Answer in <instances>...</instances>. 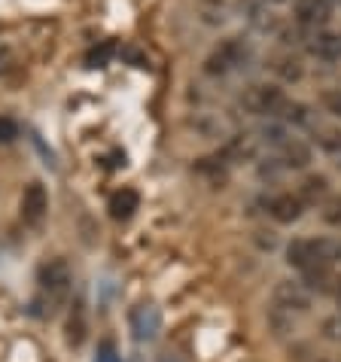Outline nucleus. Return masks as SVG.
Wrapping results in <instances>:
<instances>
[{"mask_svg":"<svg viewBox=\"0 0 341 362\" xmlns=\"http://www.w3.org/2000/svg\"><path fill=\"white\" fill-rule=\"evenodd\" d=\"M256 153H259V137H253V134H235L223 144L226 162H253Z\"/></svg>","mask_w":341,"mask_h":362,"instance_id":"obj_10","label":"nucleus"},{"mask_svg":"<svg viewBox=\"0 0 341 362\" xmlns=\"http://www.w3.org/2000/svg\"><path fill=\"white\" fill-rule=\"evenodd\" d=\"M265 4H268V6H272V4H289V0H265Z\"/></svg>","mask_w":341,"mask_h":362,"instance_id":"obj_29","label":"nucleus"},{"mask_svg":"<svg viewBox=\"0 0 341 362\" xmlns=\"http://www.w3.org/2000/svg\"><path fill=\"white\" fill-rule=\"evenodd\" d=\"M158 362H183V359H177V356H170V354H168V356H162Z\"/></svg>","mask_w":341,"mask_h":362,"instance_id":"obj_28","label":"nucleus"},{"mask_svg":"<svg viewBox=\"0 0 341 362\" xmlns=\"http://www.w3.org/2000/svg\"><path fill=\"white\" fill-rule=\"evenodd\" d=\"M338 301H341V280H338Z\"/></svg>","mask_w":341,"mask_h":362,"instance_id":"obj_30","label":"nucleus"},{"mask_svg":"<svg viewBox=\"0 0 341 362\" xmlns=\"http://www.w3.org/2000/svg\"><path fill=\"white\" fill-rule=\"evenodd\" d=\"M128 329H132L134 341L140 344H149V341L158 338V332H162V310L156 305H137L132 308V314H128Z\"/></svg>","mask_w":341,"mask_h":362,"instance_id":"obj_5","label":"nucleus"},{"mask_svg":"<svg viewBox=\"0 0 341 362\" xmlns=\"http://www.w3.org/2000/svg\"><path fill=\"white\" fill-rule=\"evenodd\" d=\"M46 214H49L46 189H43V183H31L25 189V195H22V216H25V223L31 228H40L46 223Z\"/></svg>","mask_w":341,"mask_h":362,"instance_id":"obj_7","label":"nucleus"},{"mask_svg":"<svg viewBox=\"0 0 341 362\" xmlns=\"http://www.w3.org/2000/svg\"><path fill=\"white\" fill-rule=\"evenodd\" d=\"M262 140H265V144L280 146V144H284V140H289V137H287V132H284L280 125H268V128H262Z\"/></svg>","mask_w":341,"mask_h":362,"instance_id":"obj_25","label":"nucleus"},{"mask_svg":"<svg viewBox=\"0 0 341 362\" xmlns=\"http://www.w3.org/2000/svg\"><path fill=\"white\" fill-rule=\"evenodd\" d=\"M338 259H341V244H338Z\"/></svg>","mask_w":341,"mask_h":362,"instance_id":"obj_31","label":"nucleus"},{"mask_svg":"<svg viewBox=\"0 0 341 362\" xmlns=\"http://www.w3.org/2000/svg\"><path fill=\"white\" fill-rule=\"evenodd\" d=\"M284 92L272 83L262 86H250L244 95H241V107L247 110L250 116H277V110L284 107Z\"/></svg>","mask_w":341,"mask_h":362,"instance_id":"obj_3","label":"nucleus"},{"mask_svg":"<svg viewBox=\"0 0 341 362\" xmlns=\"http://www.w3.org/2000/svg\"><path fill=\"white\" fill-rule=\"evenodd\" d=\"M67 341L74 347H79L86 341V317H83V310H79V305H76V310L67 320Z\"/></svg>","mask_w":341,"mask_h":362,"instance_id":"obj_18","label":"nucleus"},{"mask_svg":"<svg viewBox=\"0 0 341 362\" xmlns=\"http://www.w3.org/2000/svg\"><path fill=\"white\" fill-rule=\"evenodd\" d=\"M274 305L289 314H308L311 310V289L296 280H280L274 286Z\"/></svg>","mask_w":341,"mask_h":362,"instance_id":"obj_6","label":"nucleus"},{"mask_svg":"<svg viewBox=\"0 0 341 362\" xmlns=\"http://www.w3.org/2000/svg\"><path fill=\"white\" fill-rule=\"evenodd\" d=\"M137 207H140V195L134 189H119V192L110 195V216L113 219H132Z\"/></svg>","mask_w":341,"mask_h":362,"instance_id":"obj_15","label":"nucleus"},{"mask_svg":"<svg viewBox=\"0 0 341 362\" xmlns=\"http://www.w3.org/2000/svg\"><path fill=\"white\" fill-rule=\"evenodd\" d=\"M311 55L320 58V62H326V64H335L341 62V34H329V31H320L311 37Z\"/></svg>","mask_w":341,"mask_h":362,"instance_id":"obj_11","label":"nucleus"},{"mask_svg":"<svg viewBox=\"0 0 341 362\" xmlns=\"http://www.w3.org/2000/svg\"><path fill=\"white\" fill-rule=\"evenodd\" d=\"M302 210H305V204H302V198L299 195H277V198L268 201V214H272L277 223H284V226L302 219Z\"/></svg>","mask_w":341,"mask_h":362,"instance_id":"obj_12","label":"nucleus"},{"mask_svg":"<svg viewBox=\"0 0 341 362\" xmlns=\"http://www.w3.org/2000/svg\"><path fill=\"white\" fill-rule=\"evenodd\" d=\"M238 6H241L244 18L256 28V31H262V34H274V31H280L277 16L272 13V9H268L265 0H238Z\"/></svg>","mask_w":341,"mask_h":362,"instance_id":"obj_9","label":"nucleus"},{"mask_svg":"<svg viewBox=\"0 0 341 362\" xmlns=\"http://www.w3.org/2000/svg\"><path fill=\"white\" fill-rule=\"evenodd\" d=\"M110 55H113V43H104L101 49H92V52H88L86 64H88V67H104V64L110 62Z\"/></svg>","mask_w":341,"mask_h":362,"instance_id":"obj_22","label":"nucleus"},{"mask_svg":"<svg viewBox=\"0 0 341 362\" xmlns=\"http://www.w3.org/2000/svg\"><path fill=\"white\" fill-rule=\"evenodd\" d=\"M335 259H338V244L326 238H299L287 247V262L299 271L314 265H333Z\"/></svg>","mask_w":341,"mask_h":362,"instance_id":"obj_2","label":"nucleus"},{"mask_svg":"<svg viewBox=\"0 0 341 362\" xmlns=\"http://www.w3.org/2000/svg\"><path fill=\"white\" fill-rule=\"evenodd\" d=\"M323 223H329V226H341V195L329 198L326 204H323Z\"/></svg>","mask_w":341,"mask_h":362,"instance_id":"obj_21","label":"nucleus"},{"mask_svg":"<svg viewBox=\"0 0 341 362\" xmlns=\"http://www.w3.org/2000/svg\"><path fill=\"white\" fill-rule=\"evenodd\" d=\"M277 116L284 119V122H293V125H308L311 122V110L305 104H299V100H284V107L277 110Z\"/></svg>","mask_w":341,"mask_h":362,"instance_id":"obj_16","label":"nucleus"},{"mask_svg":"<svg viewBox=\"0 0 341 362\" xmlns=\"http://www.w3.org/2000/svg\"><path fill=\"white\" fill-rule=\"evenodd\" d=\"M95 362H122V359L116 356V350H113V347L104 344L101 350H98V359H95Z\"/></svg>","mask_w":341,"mask_h":362,"instance_id":"obj_26","label":"nucleus"},{"mask_svg":"<svg viewBox=\"0 0 341 362\" xmlns=\"http://www.w3.org/2000/svg\"><path fill=\"white\" fill-rule=\"evenodd\" d=\"M284 168H296L302 170L311 165V146L302 144V140H284L280 144V158H277Z\"/></svg>","mask_w":341,"mask_h":362,"instance_id":"obj_14","label":"nucleus"},{"mask_svg":"<svg viewBox=\"0 0 341 362\" xmlns=\"http://www.w3.org/2000/svg\"><path fill=\"white\" fill-rule=\"evenodd\" d=\"M323 107H326V113L341 119V88H329V92H323Z\"/></svg>","mask_w":341,"mask_h":362,"instance_id":"obj_23","label":"nucleus"},{"mask_svg":"<svg viewBox=\"0 0 341 362\" xmlns=\"http://www.w3.org/2000/svg\"><path fill=\"white\" fill-rule=\"evenodd\" d=\"M326 332H329V338H341V320H329Z\"/></svg>","mask_w":341,"mask_h":362,"instance_id":"obj_27","label":"nucleus"},{"mask_svg":"<svg viewBox=\"0 0 341 362\" xmlns=\"http://www.w3.org/2000/svg\"><path fill=\"white\" fill-rule=\"evenodd\" d=\"M70 286H74V271L64 259H52L40 268V298L37 305L43 308V314L52 317L58 308L67 301L70 296Z\"/></svg>","mask_w":341,"mask_h":362,"instance_id":"obj_1","label":"nucleus"},{"mask_svg":"<svg viewBox=\"0 0 341 362\" xmlns=\"http://www.w3.org/2000/svg\"><path fill=\"white\" fill-rule=\"evenodd\" d=\"M18 137V125L9 116H0V144H13Z\"/></svg>","mask_w":341,"mask_h":362,"instance_id":"obj_24","label":"nucleus"},{"mask_svg":"<svg viewBox=\"0 0 341 362\" xmlns=\"http://www.w3.org/2000/svg\"><path fill=\"white\" fill-rule=\"evenodd\" d=\"M326 177H308L302 183V192H299V198H302V204H317L320 198L326 195Z\"/></svg>","mask_w":341,"mask_h":362,"instance_id":"obj_17","label":"nucleus"},{"mask_svg":"<svg viewBox=\"0 0 341 362\" xmlns=\"http://www.w3.org/2000/svg\"><path fill=\"white\" fill-rule=\"evenodd\" d=\"M247 55H250V49H247L244 40H241V37H232V40H226V43L207 58V62H204V70H207L210 76H223V74H229V70H235V67L244 64V62H247Z\"/></svg>","mask_w":341,"mask_h":362,"instance_id":"obj_4","label":"nucleus"},{"mask_svg":"<svg viewBox=\"0 0 341 362\" xmlns=\"http://www.w3.org/2000/svg\"><path fill=\"white\" fill-rule=\"evenodd\" d=\"M293 16L302 28H323L333 18V0H293Z\"/></svg>","mask_w":341,"mask_h":362,"instance_id":"obj_8","label":"nucleus"},{"mask_svg":"<svg viewBox=\"0 0 341 362\" xmlns=\"http://www.w3.org/2000/svg\"><path fill=\"white\" fill-rule=\"evenodd\" d=\"M317 144L326 149L329 156H338L341 153V132H335V128H323L317 137Z\"/></svg>","mask_w":341,"mask_h":362,"instance_id":"obj_20","label":"nucleus"},{"mask_svg":"<svg viewBox=\"0 0 341 362\" xmlns=\"http://www.w3.org/2000/svg\"><path fill=\"white\" fill-rule=\"evenodd\" d=\"M195 18L207 28H219L229 22V4L226 0H195Z\"/></svg>","mask_w":341,"mask_h":362,"instance_id":"obj_13","label":"nucleus"},{"mask_svg":"<svg viewBox=\"0 0 341 362\" xmlns=\"http://www.w3.org/2000/svg\"><path fill=\"white\" fill-rule=\"evenodd\" d=\"M274 70L280 74L284 83H299V79H302V64H299L296 58H280V62L274 64Z\"/></svg>","mask_w":341,"mask_h":362,"instance_id":"obj_19","label":"nucleus"}]
</instances>
